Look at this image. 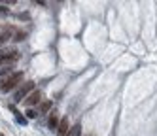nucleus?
Wrapping results in <instances>:
<instances>
[{
  "label": "nucleus",
  "mask_w": 157,
  "mask_h": 136,
  "mask_svg": "<svg viewBox=\"0 0 157 136\" xmlns=\"http://www.w3.org/2000/svg\"><path fill=\"white\" fill-rule=\"evenodd\" d=\"M21 79H23V72H15V74H12L10 77H6V79H2V83H0V91H10V89H13Z\"/></svg>",
  "instance_id": "f257e3e1"
},
{
  "label": "nucleus",
  "mask_w": 157,
  "mask_h": 136,
  "mask_svg": "<svg viewBox=\"0 0 157 136\" xmlns=\"http://www.w3.org/2000/svg\"><path fill=\"white\" fill-rule=\"evenodd\" d=\"M32 89H34V83H32V81L25 83V85H23V87H21L17 93H15V100H17V102H19V100H23V98L29 95V91H32Z\"/></svg>",
  "instance_id": "f03ea898"
},
{
  "label": "nucleus",
  "mask_w": 157,
  "mask_h": 136,
  "mask_svg": "<svg viewBox=\"0 0 157 136\" xmlns=\"http://www.w3.org/2000/svg\"><path fill=\"white\" fill-rule=\"evenodd\" d=\"M17 51H4L2 55H0V64H8V62H13L17 61Z\"/></svg>",
  "instance_id": "7ed1b4c3"
},
{
  "label": "nucleus",
  "mask_w": 157,
  "mask_h": 136,
  "mask_svg": "<svg viewBox=\"0 0 157 136\" xmlns=\"http://www.w3.org/2000/svg\"><path fill=\"white\" fill-rule=\"evenodd\" d=\"M40 98H42L40 91H32L30 96H29V98H25V104H27V106H34V104H38V102H40Z\"/></svg>",
  "instance_id": "20e7f679"
},
{
  "label": "nucleus",
  "mask_w": 157,
  "mask_h": 136,
  "mask_svg": "<svg viewBox=\"0 0 157 136\" xmlns=\"http://www.w3.org/2000/svg\"><path fill=\"white\" fill-rule=\"evenodd\" d=\"M68 130H70V127H68V119H61V123H59V129H57V132H59V136H66L68 134Z\"/></svg>",
  "instance_id": "39448f33"
},
{
  "label": "nucleus",
  "mask_w": 157,
  "mask_h": 136,
  "mask_svg": "<svg viewBox=\"0 0 157 136\" xmlns=\"http://www.w3.org/2000/svg\"><path fill=\"white\" fill-rule=\"evenodd\" d=\"M59 117L55 115V113H51V117H49V129H59Z\"/></svg>",
  "instance_id": "423d86ee"
},
{
  "label": "nucleus",
  "mask_w": 157,
  "mask_h": 136,
  "mask_svg": "<svg viewBox=\"0 0 157 136\" xmlns=\"http://www.w3.org/2000/svg\"><path fill=\"white\" fill-rule=\"evenodd\" d=\"M80 134H82V127H80V125H74V127H70L68 136H80Z\"/></svg>",
  "instance_id": "0eeeda50"
},
{
  "label": "nucleus",
  "mask_w": 157,
  "mask_h": 136,
  "mask_svg": "<svg viewBox=\"0 0 157 136\" xmlns=\"http://www.w3.org/2000/svg\"><path fill=\"white\" fill-rule=\"evenodd\" d=\"M10 38H12V34H10L8 30H6V32H2V34H0V45H2V43H6Z\"/></svg>",
  "instance_id": "6e6552de"
},
{
  "label": "nucleus",
  "mask_w": 157,
  "mask_h": 136,
  "mask_svg": "<svg viewBox=\"0 0 157 136\" xmlns=\"http://www.w3.org/2000/svg\"><path fill=\"white\" fill-rule=\"evenodd\" d=\"M49 108H51V102H49V100H48V102H42V106H40V113L49 111Z\"/></svg>",
  "instance_id": "1a4fd4ad"
},
{
  "label": "nucleus",
  "mask_w": 157,
  "mask_h": 136,
  "mask_svg": "<svg viewBox=\"0 0 157 136\" xmlns=\"http://www.w3.org/2000/svg\"><path fill=\"white\" fill-rule=\"evenodd\" d=\"M36 115H38V111H34V110H29V111H27V117H29V119H34Z\"/></svg>",
  "instance_id": "9d476101"
},
{
  "label": "nucleus",
  "mask_w": 157,
  "mask_h": 136,
  "mask_svg": "<svg viewBox=\"0 0 157 136\" xmlns=\"http://www.w3.org/2000/svg\"><path fill=\"white\" fill-rule=\"evenodd\" d=\"M23 38H25V32H19L17 36H15V40H23Z\"/></svg>",
  "instance_id": "9b49d317"
},
{
  "label": "nucleus",
  "mask_w": 157,
  "mask_h": 136,
  "mask_svg": "<svg viewBox=\"0 0 157 136\" xmlns=\"http://www.w3.org/2000/svg\"><path fill=\"white\" fill-rule=\"evenodd\" d=\"M17 121H19V123H23V125L27 123V119H25V117H21V115H17Z\"/></svg>",
  "instance_id": "f8f14e48"
},
{
  "label": "nucleus",
  "mask_w": 157,
  "mask_h": 136,
  "mask_svg": "<svg viewBox=\"0 0 157 136\" xmlns=\"http://www.w3.org/2000/svg\"><path fill=\"white\" fill-rule=\"evenodd\" d=\"M0 13H8V8H4V6H0Z\"/></svg>",
  "instance_id": "ddd939ff"
},
{
  "label": "nucleus",
  "mask_w": 157,
  "mask_h": 136,
  "mask_svg": "<svg viewBox=\"0 0 157 136\" xmlns=\"http://www.w3.org/2000/svg\"><path fill=\"white\" fill-rule=\"evenodd\" d=\"M0 136H2V134H0Z\"/></svg>",
  "instance_id": "4468645a"
}]
</instances>
